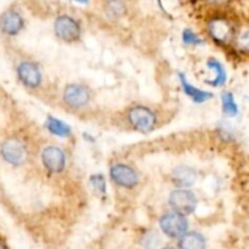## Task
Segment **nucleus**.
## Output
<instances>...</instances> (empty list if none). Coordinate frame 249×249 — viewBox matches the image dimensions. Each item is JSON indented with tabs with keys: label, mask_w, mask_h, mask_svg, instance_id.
<instances>
[{
	"label": "nucleus",
	"mask_w": 249,
	"mask_h": 249,
	"mask_svg": "<svg viewBox=\"0 0 249 249\" xmlns=\"http://www.w3.org/2000/svg\"><path fill=\"white\" fill-rule=\"evenodd\" d=\"M129 121L138 130L148 131L155 125L156 117L146 107L138 106L129 112Z\"/></svg>",
	"instance_id": "nucleus-5"
},
{
	"label": "nucleus",
	"mask_w": 249,
	"mask_h": 249,
	"mask_svg": "<svg viewBox=\"0 0 249 249\" xmlns=\"http://www.w3.org/2000/svg\"><path fill=\"white\" fill-rule=\"evenodd\" d=\"M180 249H206V241L197 232L185 233L180 240Z\"/></svg>",
	"instance_id": "nucleus-14"
},
{
	"label": "nucleus",
	"mask_w": 249,
	"mask_h": 249,
	"mask_svg": "<svg viewBox=\"0 0 249 249\" xmlns=\"http://www.w3.org/2000/svg\"><path fill=\"white\" fill-rule=\"evenodd\" d=\"M173 178H174V181L177 182L179 186H191L196 181V172L194 169L189 167H178L177 169L173 173Z\"/></svg>",
	"instance_id": "nucleus-13"
},
{
	"label": "nucleus",
	"mask_w": 249,
	"mask_h": 249,
	"mask_svg": "<svg viewBox=\"0 0 249 249\" xmlns=\"http://www.w3.org/2000/svg\"><path fill=\"white\" fill-rule=\"evenodd\" d=\"M46 128H48L51 133L58 136H68L71 134V128L67 124L58 121V119L53 118V117L48 118V121H46Z\"/></svg>",
	"instance_id": "nucleus-15"
},
{
	"label": "nucleus",
	"mask_w": 249,
	"mask_h": 249,
	"mask_svg": "<svg viewBox=\"0 0 249 249\" xmlns=\"http://www.w3.org/2000/svg\"><path fill=\"white\" fill-rule=\"evenodd\" d=\"M43 163L50 172L60 173L65 169L66 156L60 148L57 147H46L43 151Z\"/></svg>",
	"instance_id": "nucleus-7"
},
{
	"label": "nucleus",
	"mask_w": 249,
	"mask_h": 249,
	"mask_svg": "<svg viewBox=\"0 0 249 249\" xmlns=\"http://www.w3.org/2000/svg\"><path fill=\"white\" fill-rule=\"evenodd\" d=\"M209 34L219 43H226L232 38L233 28L225 18H214L209 23Z\"/></svg>",
	"instance_id": "nucleus-9"
},
{
	"label": "nucleus",
	"mask_w": 249,
	"mask_h": 249,
	"mask_svg": "<svg viewBox=\"0 0 249 249\" xmlns=\"http://www.w3.org/2000/svg\"><path fill=\"white\" fill-rule=\"evenodd\" d=\"M223 106L224 112L229 116H236L237 114V105L233 100L232 94H230V92H226V94L223 95Z\"/></svg>",
	"instance_id": "nucleus-17"
},
{
	"label": "nucleus",
	"mask_w": 249,
	"mask_h": 249,
	"mask_svg": "<svg viewBox=\"0 0 249 249\" xmlns=\"http://www.w3.org/2000/svg\"><path fill=\"white\" fill-rule=\"evenodd\" d=\"M182 38H184V41L186 44H202L201 39L191 29H185L184 34H182Z\"/></svg>",
	"instance_id": "nucleus-18"
},
{
	"label": "nucleus",
	"mask_w": 249,
	"mask_h": 249,
	"mask_svg": "<svg viewBox=\"0 0 249 249\" xmlns=\"http://www.w3.org/2000/svg\"><path fill=\"white\" fill-rule=\"evenodd\" d=\"M1 156L7 163L19 165L26 160L27 150L23 143L17 139H10L1 146Z\"/></svg>",
	"instance_id": "nucleus-3"
},
{
	"label": "nucleus",
	"mask_w": 249,
	"mask_h": 249,
	"mask_svg": "<svg viewBox=\"0 0 249 249\" xmlns=\"http://www.w3.org/2000/svg\"><path fill=\"white\" fill-rule=\"evenodd\" d=\"M111 177L119 186L130 189L139 181V177L133 168L124 164H116L111 168Z\"/></svg>",
	"instance_id": "nucleus-6"
},
{
	"label": "nucleus",
	"mask_w": 249,
	"mask_h": 249,
	"mask_svg": "<svg viewBox=\"0 0 249 249\" xmlns=\"http://www.w3.org/2000/svg\"><path fill=\"white\" fill-rule=\"evenodd\" d=\"M179 78H180V82H181L184 91L186 92V94L189 95V96L191 97L195 102H204V101H207V100H209L213 97V94H211V92L199 90V89H197L196 87H194L192 84H190V83L186 80V78H185V75L181 74V73H179Z\"/></svg>",
	"instance_id": "nucleus-12"
},
{
	"label": "nucleus",
	"mask_w": 249,
	"mask_h": 249,
	"mask_svg": "<svg viewBox=\"0 0 249 249\" xmlns=\"http://www.w3.org/2000/svg\"><path fill=\"white\" fill-rule=\"evenodd\" d=\"M124 6L122 2H109L108 6H107V12H108L111 16H118V15L123 14Z\"/></svg>",
	"instance_id": "nucleus-20"
},
{
	"label": "nucleus",
	"mask_w": 249,
	"mask_h": 249,
	"mask_svg": "<svg viewBox=\"0 0 249 249\" xmlns=\"http://www.w3.org/2000/svg\"><path fill=\"white\" fill-rule=\"evenodd\" d=\"M160 225L163 232L173 238L182 237L186 233L187 228H189L186 218L177 213L167 214V215L163 216L160 221Z\"/></svg>",
	"instance_id": "nucleus-2"
},
{
	"label": "nucleus",
	"mask_w": 249,
	"mask_h": 249,
	"mask_svg": "<svg viewBox=\"0 0 249 249\" xmlns=\"http://www.w3.org/2000/svg\"><path fill=\"white\" fill-rule=\"evenodd\" d=\"M90 181H91L92 186H94L95 189L105 194V191H106V184H105V178L102 177V175H94V177H91Z\"/></svg>",
	"instance_id": "nucleus-19"
},
{
	"label": "nucleus",
	"mask_w": 249,
	"mask_h": 249,
	"mask_svg": "<svg viewBox=\"0 0 249 249\" xmlns=\"http://www.w3.org/2000/svg\"><path fill=\"white\" fill-rule=\"evenodd\" d=\"M23 27V19L16 11H7L0 17V28L7 34H17Z\"/></svg>",
	"instance_id": "nucleus-11"
},
{
	"label": "nucleus",
	"mask_w": 249,
	"mask_h": 249,
	"mask_svg": "<svg viewBox=\"0 0 249 249\" xmlns=\"http://www.w3.org/2000/svg\"><path fill=\"white\" fill-rule=\"evenodd\" d=\"M169 204L179 215H189L194 213L197 206V199L192 192L187 190H175L170 194Z\"/></svg>",
	"instance_id": "nucleus-1"
},
{
	"label": "nucleus",
	"mask_w": 249,
	"mask_h": 249,
	"mask_svg": "<svg viewBox=\"0 0 249 249\" xmlns=\"http://www.w3.org/2000/svg\"><path fill=\"white\" fill-rule=\"evenodd\" d=\"M0 249H7V248H6V246H5L4 243L1 242V241H0Z\"/></svg>",
	"instance_id": "nucleus-21"
},
{
	"label": "nucleus",
	"mask_w": 249,
	"mask_h": 249,
	"mask_svg": "<svg viewBox=\"0 0 249 249\" xmlns=\"http://www.w3.org/2000/svg\"><path fill=\"white\" fill-rule=\"evenodd\" d=\"M55 33L58 38L66 41H73L79 38L80 27L77 22L68 16H60L55 21Z\"/></svg>",
	"instance_id": "nucleus-4"
},
{
	"label": "nucleus",
	"mask_w": 249,
	"mask_h": 249,
	"mask_svg": "<svg viewBox=\"0 0 249 249\" xmlns=\"http://www.w3.org/2000/svg\"><path fill=\"white\" fill-rule=\"evenodd\" d=\"M63 99H65L66 104L70 105L71 107L79 108V107H83L89 102L90 95L89 91L82 85L72 84L66 88Z\"/></svg>",
	"instance_id": "nucleus-8"
},
{
	"label": "nucleus",
	"mask_w": 249,
	"mask_h": 249,
	"mask_svg": "<svg viewBox=\"0 0 249 249\" xmlns=\"http://www.w3.org/2000/svg\"><path fill=\"white\" fill-rule=\"evenodd\" d=\"M207 65H208L209 68H212V70H214L216 72L215 79L212 80V82H208L209 84L214 85V87H219V85H223L224 83H225V80H226V72H225V70H224L223 65H221L219 61L214 60V58L209 60Z\"/></svg>",
	"instance_id": "nucleus-16"
},
{
	"label": "nucleus",
	"mask_w": 249,
	"mask_h": 249,
	"mask_svg": "<svg viewBox=\"0 0 249 249\" xmlns=\"http://www.w3.org/2000/svg\"><path fill=\"white\" fill-rule=\"evenodd\" d=\"M164 249H175V248H173V247H167V248H164Z\"/></svg>",
	"instance_id": "nucleus-22"
},
{
	"label": "nucleus",
	"mask_w": 249,
	"mask_h": 249,
	"mask_svg": "<svg viewBox=\"0 0 249 249\" xmlns=\"http://www.w3.org/2000/svg\"><path fill=\"white\" fill-rule=\"evenodd\" d=\"M19 79L22 80L24 85L29 88H36L41 82L40 71L38 70L36 65L31 62H23L17 68Z\"/></svg>",
	"instance_id": "nucleus-10"
}]
</instances>
